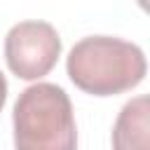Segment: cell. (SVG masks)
Wrapping results in <instances>:
<instances>
[{
    "mask_svg": "<svg viewBox=\"0 0 150 150\" xmlns=\"http://www.w3.org/2000/svg\"><path fill=\"white\" fill-rule=\"evenodd\" d=\"M61 56V38L47 21H19L5 35V61L21 80L45 77Z\"/></svg>",
    "mask_w": 150,
    "mask_h": 150,
    "instance_id": "cell-3",
    "label": "cell"
},
{
    "mask_svg": "<svg viewBox=\"0 0 150 150\" xmlns=\"http://www.w3.org/2000/svg\"><path fill=\"white\" fill-rule=\"evenodd\" d=\"M5 101H7V80H5V75L0 73V110L5 108Z\"/></svg>",
    "mask_w": 150,
    "mask_h": 150,
    "instance_id": "cell-5",
    "label": "cell"
},
{
    "mask_svg": "<svg viewBox=\"0 0 150 150\" xmlns=\"http://www.w3.org/2000/svg\"><path fill=\"white\" fill-rule=\"evenodd\" d=\"M112 150H150V98L127 101L112 127Z\"/></svg>",
    "mask_w": 150,
    "mask_h": 150,
    "instance_id": "cell-4",
    "label": "cell"
},
{
    "mask_svg": "<svg viewBox=\"0 0 150 150\" xmlns=\"http://www.w3.org/2000/svg\"><path fill=\"white\" fill-rule=\"evenodd\" d=\"M16 150H77V127L68 94L52 82L26 87L12 112Z\"/></svg>",
    "mask_w": 150,
    "mask_h": 150,
    "instance_id": "cell-2",
    "label": "cell"
},
{
    "mask_svg": "<svg viewBox=\"0 0 150 150\" xmlns=\"http://www.w3.org/2000/svg\"><path fill=\"white\" fill-rule=\"evenodd\" d=\"M66 70L70 82L91 96H115L138 87L148 63L138 45L110 38L89 35L73 45Z\"/></svg>",
    "mask_w": 150,
    "mask_h": 150,
    "instance_id": "cell-1",
    "label": "cell"
}]
</instances>
